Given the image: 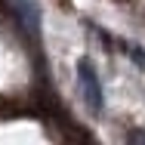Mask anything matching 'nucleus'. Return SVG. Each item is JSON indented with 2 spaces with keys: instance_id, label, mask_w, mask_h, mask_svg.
<instances>
[{
  "instance_id": "f257e3e1",
  "label": "nucleus",
  "mask_w": 145,
  "mask_h": 145,
  "mask_svg": "<svg viewBox=\"0 0 145 145\" xmlns=\"http://www.w3.org/2000/svg\"><path fill=\"white\" fill-rule=\"evenodd\" d=\"M77 87H80V96H84V105L93 117H99L105 111V96H102V84L96 77V65L93 59L80 56L77 59Z\"/></svg>"
},
{
  "instance_id": "f03ea898",
  "label": "nucleus",
  "mask_w": 145,
  "mask_h": 145,
  "mask_svg": "<svg viewBox=\"0 0 145 145\" xmlns=\"http://www.w3.org/2000/svg\"><path fill=\"white\" fill-rule=\"evenodd\" d=\"M12 6H16L19 19L25 22V28L37 37V34H40V6H37L34 0H12Z\"/></svg>"
},
{
  "instance_id": "7ed1b4c3",
  "label": "nucleus",
  "mask_w": 145,
  "mask_h": 145,
  "mask_svg": "<svg viewBox=\"0 0 145 145\" xmlns=\"http://www.w3.org/2000/svg\"><path fill=\"white\" fill-rule=\"evenodd\" d=\"M123 53H127V56H130V59L145 71V50L139 46V43H123Z\"/></svg>"
}]
</instances>
